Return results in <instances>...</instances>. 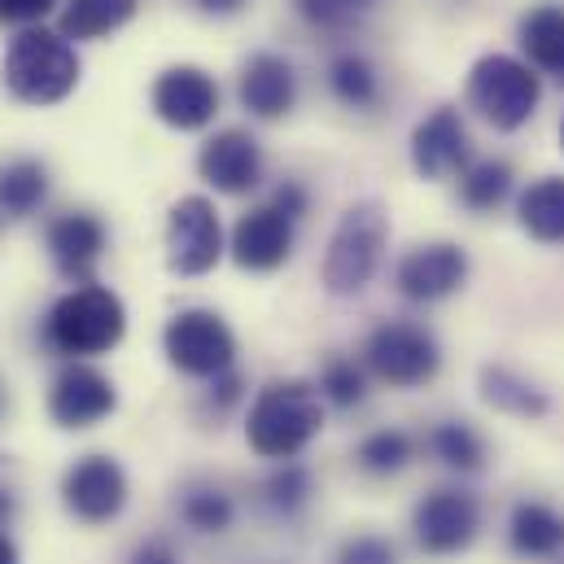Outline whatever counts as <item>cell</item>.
Masks as SVG:
<instances>
[{"label":"cell","instance_id":"6da1fadb","mask_svg":"<svg viewBox=\"0 0 564 564\" xmlns=\"http://www.w3.org/2000/svg\"><path fill=\"white\" fill-rule=\"evenodd\" d=\"M84 79L79 48L57 26H26L9 40L0 57V84L22 106H62Z\"/></svg>","mask_w":564,"mask_h":564},{"label":"cell","instance_id":"7a4b0ae2","mask_svg":"<svg viewBox=\"0 0 564 564\" xmlns=\"http://www.w3.org/2000/svg\"><path fill=\"white\" fill-rule=\"evenodd\" d=\"M128 333V306L110 284H75L44 315V341L70 364L110 355Z\"/></svg>","mask_w":564,"mask_h":564},{"label":"cell","instance_id":"3957f363","mask_svg":"<svg viewBox=\"0 0 564 564\" xmlns=\"http://www.w3.org/2000/svg\"><path fill=\"white\" fill-rule=\"evenodd\" d=\"M324 429V399L311 381H268L246 416V442L263 459L289 464L311 446V437Z\"/></svg>","mask_w":564,"mask_h":564},{"label":"cell","instance_id":"277c9868","mask_svg":"<svg viewBox=\"0 0 564 564\" xmlns=\"http://www.w3.org/2000/svg\"><path fill=\"white\" fill-rule=\"evenodd\" d=\"M468 110L495 132H521L543 106V75L512 53H481L464 79Z\"/></svg>","mask_w":564,"mask_h":564},{"label":"cell","instance_id":"5b68a950","mask_svg":"<svg viewBox=\"0 0 564 564\" xmlns=\"http://www.w3.org/2000/svg\"><path fill=\"white\" fill-rule=\"evenodd\" d=\"M386 241H390V215L381 202L346 206L328 237V250H324V268H319L324 289L333 297H355L377 276V268L386 259Z\"/></svg>","mask_w":564,"mask_h":564},{"label":"cell","instance_id":"8992f818","mask_svg":"<svg viewBox=\"0 0 564 564\" xmlns=\"http://www.w3.org/2000/svg\"><path fill=\"white\" fill-rule=\"evenodd\" d=\"M162 355L175 372L197 377V381H215V377L237 368V337H232V328L219 311L188 306V311H175L166 319Z\"/></svg>","mask_w":564,"mask_h":564},{"label":"cell","instance_id":"52a82bcc","mask_svg":"<svg viewBox=\"0 0 564 564\" xmlns=\"http://www.w3.org/2000/svg\"><path fill=\"white\" fill-rule=\"evenodd\" d=\"M364 359H368V372L394 390H416L429 386L442 368V346L437 337L412 324V319H386L368 333L364 341Z\"/></svg>","mask_w":564,"mask_h":564},{"label":"cell","instance_id":"ba28073f","mask_svg":"<svg viewBox=\"0 0 564 564\" xmlns=\"http://www.w3.org/2000/svg\"><path fill=\"white\" fill-rule=\"evenodd\" d=\"M228 254L224 224L210 197L193 193L166 210V268L175 276H206Z\"/></svg>","mask_w":564,"mask_h":564},{"label":"cell","instance_id":"9c48e42d","mask_svg":"<svg viewBox=\"0 0 564 564\" xmlns=\"http://www.w3.org/2000/svg\"><path fill=\"white\" fill-rule=\"evenodd\" d=\"M412 534L424 556H459L481 534V499L459 486L429 490L412 512Z\"/></svg>","mask_w":564,"mask_h":564},{"label":"cell","instance_id":"30bf717a","mask_svg":"<svg viewBox=\"0 0 564 564\" xmlns=\"http://www.w3.org/2000/svg\"><path fill=\"white\" fill-rule=\"evenodd\" d=\"M149 110L171 132H202L219 115V84L210 70H202L193 62H175V66L158 70V79L149 88Z\"/></svg>","mask_w":564,"mask_h":564},{"label":"cell","instance_id":"8fae6325","mask_svg":"<svg viewBox=\"0 0 564 564\" xmlns=\"http://www.w3.org/2000/svg\"><path fill=\"white\" fill-rule=\"evenodd\" d=\"M62 503L84 525H106L128 508V473L110 455H84L62 477Z\"/></svg>","mask_w":564,"mask_h":564},{"label":"cell","instance_id":"7c38bea8","mask_svg":"<svg viewBox=\"0 0 564 564\" xmlns=\"http://www.w3.org/2000/svg\"><path fill=\"white\" fill-rule=\"evenodd\" d=\"M468 272H473V263H468L464 246H455V241H424V246H412L399 259L394 284H399V293L408 302L429 306V302H442V297L459 293L468 284Z\"/></svg>","mask_w":564,"mask_h":564},{"label":"cell","instance_id":"4fadbf2b","mask_svg":"<svg viewBox=\"0 0 564 564\" xmlns=\"http://www.w3.org/2000/svg\"><path fill=\"white\" fill-rule=\"evenodd\" d=\"M468 166H473V141L459 110L455 106L429 110L412 128V171L429 184H442V180H459Z\"/></svg>","mask_w":564,"mask_h":564},{"label":"cell","instance_id":"5bb4252c","mask_svg":"<svg viewBox=\"0 0 564 564\" xmlns=\"http://www.w3.org/2000/svg\"><path fill=\"white\" fill-rule=\"evenodd\" d=\"M119 412V386L93 364H66L48 390V416L62 429H93Z\"/></svg>","mask_w":564,"mask_h":564},{"label":"cell","instance_id":"9a60e30c","mask_svg":"<svg viewBox=\"0 0 564 564\" xmlns=\"http://www.w3.org/2000/svg\"><path fill=\"white\" fill-rule=\"evenodd\" d=\"M197 175L224 197H246L263 184V144L246 128H224L197 149Z\"/></svg>","mask_w":564,"mask_h":564},{"label":"cell","instance_id":"2e32d148","mask_svg":"<svg viewBox=\"0 0 564 564\" xmlns=\"http://www.w3.org/2000/svg\"><path fill=\"white\" fill-rule=\"evenodd\" d=\"M293 219H284L272 202L246 210L237 224H232V237H228V254L241 272H276L293 259Z\"/></svg>","mask_w":564,"mask_h":564},{"label":"cell","instance_id":"e0dca14e","mask_svg":"<svg viewBox=\"0 0 564 564\" xmlns=\"http://www.w3.org/2000/svg\"><path fill=\"white\" fill-rule=\"evenodd\" d=\"M44 241H48L53 268H57L66 281L93 284L97 281V263H101V254H106L110 232H106V219H101V215H93V210H66V215H57V219L48 224Z\"/></svg>","mask_w":564,"mask_h":564},{"label":"cell","instance_id":"ac0fdd59","mask_svg":"<svg viewBox=\"0 0 564 564\" xmlns=\"http://www.w3.org/2000/svg\"><path fill=\"white\" fill-rule=\"evenodd\" d=\"M237 97L254 119L276 123L297 106V66L284 53H272V48L246 57L241 79H237Z\"/></svg>","mask_w":564,"mask_h":564},{"label":"cell","instance_id":"d6986e66","mask_svg":"<svg viewBox=\"0 0 564 564\" xmlns=\"http://www.w3.org/2000/svg\"><path fill=\"white\" fill-rule=\"evenodd\" d=\"M517 44L539 75H552L564 84V4L556 0L530 4L517 22Z\"/></svg>","mask_w":564,"mask_h":564},{"label":"cell","instance_id":"ffe728a7","mask_svg":"<svg viewBox=\"0 0 564 564\" xmlns=\"http://www.w3.org/2000/svg\"><path fill=\"white\" fill-rule=\"evenodd\" d=\"M508 543L521 561H552L564 552V517L539 499H521L508 517Z\"/></svg>","mask_w":564,"mask_h":564},{"label":"cell","instance_id":"44dd1931","mask_svg":"<svg viewBox=\"0 0 564 564\" xmlns=\"http://www.w3.org/2000/svg\"><path fill=\"white\" fill-rule=\"evenodd\" d=\"M517 224L539 246H564V175H539L521 188Z\"/></svg>","mask_w":564,"mask_h":564},{"label":"cell","instance_id":"7402d4cb","mask_svg":"<svg viewBox=\"0 0 564 564\" xmlns=\"http://www.w3.org/2000/svg\"><path fill=\"white\" fill-rule=\"evenodd\" d=\"M141 0H62L57 9V31L70 44H88V40H106L115 31H123L137 18Z\"/></svg>","mask_w":564,"mask_h":564},{"label":"cell","instance_id":"603a6c76","mask_svg":"<svg viewBox=\"0 0 564 564\" xmlns=\"http://www.w3.org/2000/svg\"><path fill=\"white\" fill-rule=\"evenodd\" d=\"M481 399H486L495 412L521 416V421H539V416L552 412V399H547L539 386H530L521 372L499 368V364H486V368H481Z\"/></svg>","mask_w":564,"mask_h":564},{"label":"cell","instance_id":"cb8c5ba5","mask_svg":"<svg viewBox=\"0 0 564 564\" xmlns=\"http://www.w3.org/2000/svg\"><path fill=\"white\" fill-rule=\"evenodd\" d=\"M48 202V166L40 158H9L0 166V210L26 219Z\"/></svg>","mask_w":564,"mask_h":564},{"label":"cell","instance_id":"d4e9b609","mask_svg":"<svg viewBox=\"0 0 564 564\" xmlns=\"http://www.w3.org/2000/svg\"><path fill=\"white\" fill-rule=\"evenodd\" d=\"M328 93L346 110H372L381 101V75H377V66L364 53L346 48V53H337L328 62Z\"/></svg>","mask_w":564,"mask_h":564},{"label":"cell","instance_id":"484cf974","mask_svg":"<svg viewBox=\"0 0 564 564\" xmlns=\"http://www.w3.org/2000/svg\"><path fill=\"white\" fill-rule=\"evenodd\" d=\"M429 451L451 473H481L486 468V442L468 421H442L429 429Z\"/></svg>","mask_w":564,"mask_h":564},{"label":"cell","instance_id":"4316f807","mask_svg":"<svg viewBox=\"0 0 564 564\" xmlns=\"http://www.w3.org/2000/svg\"><path fill=\"white\" fill-rule=\"evenodd\" d=\"M512 166L503 162V158H481V162H473L464 175H459V202L468 206V210H477V215H490V210H499L503 202H508V193H512Z\"/></svg>","mask_w":564,"mask_h":564},{"label":"cell","instance_id":"83f0119b","mask_svg":"<svg viewBox=\"0 0 564 564\" xmlns=\"http://www.w3.org/2000/svg\"><path fill=\"white\" fill-rule=\"evenodd\" d=\"M412 437L403 433V429H377V433H368L364 442H359V451H355V459H359V468L364 473H372V477H390V473H403L408 464H412Z\"/></svg>","mask_w":564,"mask_h":564},{"label":"cell","instance_id":"f1b7e54d","mask_svg":"<svg viewBox=\"0 0 564 564\" xmlns=\"http://www.w3.org/2000/svg\"><path fill=\"white\" fill-rule=\"evenodd\" d=\"M232 517H237L232 499L224 490H215V486H197V490H188L180 499V521L188 530H197V534H224L232 525Z\"/></svg>","mask_w":564,"mask_h":564},{"label":"cell","instance_id":"f546056e","mask_svg":"<svg viewBox=\"0 0 564 564\" xmlns=\"http://www.w3.org/2000/svg\"><path fill=\"white\" fill-rule=\"evenodd\" d=\"M319 399L333 403V408H359L364 394H368V381H364V368L346 355H328L324 368H319Z\"/></svg>","mask_w":564,"mask_h":564},{"label":"cell","instance_id":"4dcf8cb0","mask_svg":"<svg viewBox=\"0 0 564 564\" xmlns=\"http://www.w3.org/2000/svg\"><path fill=\"white\" fill-rule=\"evenodd\" d=\"M381 0H293L297 18L315 31H346L350 22H359L364 13H372Z\"/></svg>","mask_w":564,"mask_h":564},{"label":"cell","instance_id":"1f68e13d","mask_svg":"<svg viewBox=\"0 0 564 564\" xmlns=\"http://www.w3.org/2000/svg\"><path fill=\"white\" fill-rule=\"evenodd\" d=\"M263 495H268V503H272L276 512L289 517V512L306 508V499H311V473H306L302 464H281V468L268 477Z\"/></svg>","mask_w":564,"mask_h":564},{"label":"cell","instance_id":"d6a6232c","mask_svg":"<svg viewBox=\"0 0 564 564\" xmlns=\"http://www.w3.org/2000/svg\"><path fill=\"white\" fill-rule=\"evenodd\" d=\"M62 0H0V26H44L48 13H57Z\"/></svg>","mask_w":564,"mask_h":564},{"label":"cell","instance_id":"836d02e7","mask_svg":"<svg viewBox=\"0 0 564 564\" xmlns=\"http://www.w3.org/2000/svg\"><path fill=\"white\" fill-rule=\"evenodd\" d=\"M337 564H394V547L386 539H377V534H359V539H350L341 547Z\"/></svg>","mask_w":564,"mask_h":564},{"label":"cell","instance_id":"e575fe53","mask_svg":"<svg viewBox=\"0 0 564 564\" xmlns=\"http://www.w3.org/2000/svg\"><path fill=\"white\" fill-rule=\"evenodd\" d=\"M272 206L281 210L284 219H302L306 210H311V193H306V184L302 180H281L276 188H272Z\"/></svg>","mask_w":564,"mask_h":564},{"label":"cell","instance_id":"d590c367","mask_svg":"<svg viewBox=\"0 0 564 564\" xmlns=\"http://www.w3.org/2000/svg\"><path fill=\"white\" fill-rule=\"evenodd\" d=\"M241 390H246V377L232 368V372H224V377H215L210 381V408L215 412H228L232 403H241Z\"/></svg>","mask_w":564,"mask_h":564},{"label":"cell","instance_id":"8d00e7d4","mask_svg":"<svg viewBox=\"0 0 564 564\" xmlns=\"http://www.w3.org/2000/svg\"><path fill=\"white\" fill-rule=\"evenodd\" d=\"M132 564H175V552H171L162 539H153V543H141V547H137Z\"/></svg>","mask_w":564,"mask_h":564},{"label":"cell","instance_id":"74e56055","mask_svg":"<svg viewBox=\"0 0 564 564\" xmlns=\"http://www.w3.org/2000/svg\"><path fill=\"white\" fill-rule=\"evenodd\" d=\"M206 18H232V13H241L250 0H193Z\"/></svg>","mask_w":564,"mask_h":564},{"label":"cell","instance_id":"f35d334b","mask_svg":"<svg viewBox=\"0 0 564 564\" xmlns=\"http://www.w3.org/2000/svg\"><path fill=\"white\" fill-rule=\"evenodd\" d=\"M0 564H22L18 561V547L9 543V534H0Z\"/></svg>","mask_w":564,"mask_h":564},{"label":"cell","instance_id":"ab89813d","mask_svg":"<svg viewBox=\"0 0 564 564\" xmlns=\"http://www.w3.org/2000/svg\"><path fill=\"white\" fill-rule=\"evenodd\" d=\"M9 512H13V499H9V490H4V486H0V525H4V521H9Z\"/></svg>","mask_w":564,"mask_h":564},{"label":"cell","instance_id":"60d3db41","mask_svg":"<svg viewBox=\"0 0 564 564\" xmlns=\"http://www.w3.org/2000/svg\"><path fill=\"white\" fill-rule=\"evenodd\" d=\"M561 149H564V119H561Z\"/></svg>","mask_w":564,"mask_h":564}]
</instances>
